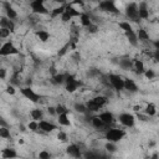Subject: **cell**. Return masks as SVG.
I'll list each match as a JSON object with an SVG mask.
<instances>
[{
  "mask_svg": "<svg viewBox=\"0 0 159 159\" xmlns=\"http://www.w3.org/2000/svg\"><path fill=\"white\" fill-rule=\"evenodd\" d=\"M65 6H66V4L60 5V6L55 7V9H52V10L50 11V16H51V19H56V17L61 16V15L63 14V11H65Z\"/></svg>",
  "mask_w": 159,
  "mask_h": 159,
  "instance_id": "603a6c76",
  "label": "cell"
},
{
  "mask_svg": "<svg viewBox=\"0 0 159 159\" xmlns=\"http://www.w3.org/2000/svg\"><path fill=\"white\" fill-rule=\"evenodd\" d=\"M7 76V71L4 67H0V80H5Z\"/></svg>",
  "mask_w": 159,
  "mask_h": 159,
  "instance_id": "bcb514c9",
  "label": "cell"
},
{
  "mask_svg": "<svg viewBox=\"0 0 159 159\" xmlns=\"http://www.w3.org/2000/svg\"><path fill=\"white\" fill-rule=\"evenodd\" d=\"M98 9H99L101 11L108 12V14H114V15L119 14V10H118V7L116 6L114 0H102V1H99Z\"/></svg>",
  "mask_w": 159,
  "mask_h": 159,
  "instance_id": "277c9868",
  "label": "cell"
},
{
  "mask_svg": "<svg viewBox=\"0 0 159 159\" xmlns=\"http://www.w3.org/2000/svg\"><path fill=\"white\" fill-rule=\"evenodd\" d=\"M80 17V21H81V25L83 26V27H89L92 24H93V21H92V19H91V16L89 15H87V14H84V12H81V15L78 16Z\"/></svg>",
  "mask_w": 159,
  "mask_h": 159,
  "instance_id": "d6986e66",
  "label": "cell"
},
{
  "mask_svg": "<svg viewBox=\"0 0 159 159\" xmlns=\"http://www.w3.org/2000/svg\"><path fill=\"white\" fill-rule=\"evenodd\" d=\"M135 73L137 75H143L144 71H145V67H144V63L140 61V60H137V58H133V67Z\"/></svg>",
  "mask_w": 159,
  "mask_h": 159,
  "instance_id": "ac0fdd59",
  "label": "cell"
},
{
  "mask_svg": "<svg viewBox=\"0 0 159 159\" xmlns=\"http://www.w3.org/2000/svg\"><path fill=\"white\" fill-rule=\"evenodd\" d=\"M71 4H72V5H80V6H83V5H84V1H83V0H72Z\"/></svg>",
  "mask_w": 159,
  "mask_h": 159,
  "instance_id": "c3c4849f",
  "label": "cell"
},
{
  "mask_svg": "<svg viewBox=\"0 0 159 159\" xmlns=\"http://www.w3.org/2000/svg\"><path fill=\"white\" fill-rule=\"evenodd\" d=\"M86 108H87V112H99V107L93 102V99H89V101H87L86 103Z\"/></svg>",
  "mask_w": 159,
  "mask_h": 159,
  "instance_id": "4dcf8cb0",
  "label": "cell"
},
{
  "mask_svg": "<svg viewBox=\"0 0 159 159\" xmlns=\"http://www.w3.org/2000/svg\"><path fill=\"white\" fill-rule=\"evenodd\" d=\"M108 81L111 83V86L113 87L114 91L117 92H120L123 91V87H124V78L119 75H116V73H109L108 75Z\"/></svg>",
  "mask_w": 159,
  "mask_h": 159,
  "instance_id": "5b68a950",
  "label": "cell"
},
{
  "mask_svg": "<svg viewBox=\"0 0 159 159\" xmlns=\"http://www.w3.org/2000/svg\"><path fill=\"white\" fill-rule=\"evenodd\" d=\"M118 120L122 125H124L125 128H132L134 127L135 124V117L132 114V113H128V112H124V113H120L118 116Z\"/></svg>",
  "mask_w": 159,
  "mask_h": 159,
  "instance_id": "9c48e42d",
  "label": "cell"
},
{
  "mask_svg": "<svg viewBox=\"0 0 159 159\" xmlns=\"http://www.w3.org/2000/svg\"><path fill=\"white\" fill-rule=\"evenodd\" d=\"M39 158L40 159H48V158H51V154L47 150H41L39 153Z\"/></svg>",
  "mask_w": 159,
  "mask_h": 159,
  "instance_id": "ee69618b",
  "label": "cell"
},
{
  "mask_svg": "<svg viewBox=\"0 0 159 159\" xmlns=\"http://www.w3.org/2000/svg\"><path fill=\"white\" fill-rule=\"evenodd\" d=\"M30 2V7L31 11L36 15H48L50 11L47 10L46 5H45V0H31Z\"/></svg>",
  "mask_w": 159,
  "mask_h": 159,
  "instance_id": "3957f363",
  "label": "cell"
},
{
  "mask_svg": "<svg viewBox=\"0 0 159 159\" xmlns=\"http://www.w3.org/2000/svg\"><path fill=\"white\" fill-rule=\"evenodd\" d=\"M67 48H70V42L68 43H66L62 48H61V51H58V56H62V55H65L66 53V51H67Z\"/></svg>",
  "mask_w": 159,
  "mask_h": 159,
  "instance_id": "7dc6e473",
  "label": "cell"
},
{
  "mask_svg": "<svg viewBox=\"0 0 159 159\" xmlns=\"http://www.w3.org/2000/svg\"><path fill=\"white\" fill-rule=\"evenodd\" d=\"M30 117L34 119V120H41L42 118H43V112H42V109H40V108H34V109H31V112H30Z\"/></svg>",
  "mask_w": 159,
  "mask_h": 159,
  "instance_id": "d4e9b609",
  "label": "cell"
},
{
  "mask_svg": "<svg viewBox=\"0 0 159 159\" xmlns=\"http://www.w3.org/2000/svg\"><path fill=\"white\" fill-rule=\"evenodd\" d=\"M73 108H75V111H76V112L81 113V114L87 113V108H86V104H84V103H75Z\"/></svg>",
  "mask_w": 159,
  "mask_h": 159,
  "instance_id": "d6a6232c",
  "label": "cell"
},
{
  "mask_svg": "<svg viewBox=\"0 0 159 159\" xmlns=\"http://www.w3.org/2000/svg\"><path fill=\"white\" fill-rule=\"evenodd\" d=\"M135 34H137L138 41L147 42V41H149V40H150V39H149V34H148V32H147V30H145V29H143V27H140L138 31H135Z\"/></svg>",
  "mask_w": 159,
  "mask_h": 159,
  "instance_id": "44dd1931",
  "label": "cell"
},
{
  "mask_svg": "<svg viewBox=\"0 0 159 159\" xmlns=\"http://www.w3.org/2000/svg\"><path fill=\"white\" fill-rule=\"evenodd\" d=\"M1 157L5 159H12L17 157V153L15 152V149H10V148H5L1 152Z\"/></svg>",
  "mask_w": 159,
  "mask_h": 159,
  "instance_id": "484cf974",
  "label": "cell"
},
{
  "mask_svg": "<svg viewBox=\"0 0 159 159\" xmlns=\"http://www.w3.org/2000/svg\"><path fill=\"white\" fill-rule=\"evenodd\" d=\"M35 34H36L37 39H39L41 42H47V41L50 40V37H51L50 32H48V31H46V30H37Z\"/></svg>",
  "mask_w": 159,
  "mask_h": 159,
  "instance_id": "7402d4cb",
  "label": "cell"
},
{
  "mask_svg": "<svg viewBox=\"0 0 159 159\" xmlns=\"http://www.w3.org/2000/svg\"><path fill=\"white\" fill-rule=\"evenodd\" d=\"M125 16L133 22H138L140 20L138 16V4L137 2H129L125 6Z\"/></svg>",
  "mask_w": 159,
  "mask_h": 159,
  "instance_id": "ba28073f",
  "label": "cell"
},
{
  "mask_svg": "<svg viewBox=\"0 0 159 159\" xmlns=\"http://www.w3.org/2000/svg\"><path fill=\"white\" fill-rule=\"evenodd\" d=\"M0 27H5L7 30H10L11 32L15 31V22L14 20H10L7 16H1L0 17Z\"/></svg>",
  "mask_w": 159,
  "mask_h": 159,
  "instance_id": "2e32d148",
  "label": "cell"
},
{
  "mask_svg": "<svg viewBox=\"0 0 159 159\" xmlns=\"http://www.w3.org/2000/svg\"><path fill=\"white\" fill-rule=\"evenodd\" d=\"M89 120H91V124H92L96 129H98V130H99V129H103V128H106V127H108V125H106V124L98 118V116H93V117H91Z\"/></svg>",
  "mask_w": 159,
  "mask_h": 159,
  "instance_id": "ffe728a7",
  "label": "cell"
},
{
  "mask_svg": "<svg viewBox=\"0 0 159 159\" xmlns=\"http://www.w3.org/2000/svg\"><path fill=\"white\" fill-rule=\"evenodd\" d=\"M123 89L128 91L129 93H137V92L139 91L138 84H137L135 81L132 80V78H124V87H123Z\"/></svg>",
  "mask_w": 159,
  "mask_h": 159,
  "instance_id": "5bb4252c",
  "label": "cell"
},
{
  "mask_svg": "<svg viewBox=\"0 0 159 159\" xmlns=\"http://www.w3.org/2000/svg\"><path fill=\"white\" fill-rule=\"evenodd\" d=\"M4 10H5V16H7L10 20H16L17 19V11L12 7V5L9 1H4Z\"/></svg>",
  "mask_w": 159,
  "mask_h": 159,
  "instance_id": "7c38bea8",
  "label": "cell"
},
{
  "mask_svg": "<svg viewBox=\"0 0 159 159\" xmlns=\"http://www.w3.org/2000/svg\"><path fill=\"white\" fill-rule=\"evenodd\" d=\"M0 127H7V122L2 117H0Z\"/></svg>",
  "mask_w": 159,
  "mask_h": 159,
  "instance_id": "f907efd6",
  "label": "cell"
},
{
  "mask_svg": "<svg viewBox=\"0 0 159 159\" xmlns=\"http://www.w3.org/2000/svg\"><path fill=\"white\" fill-rule=\"evenodd\" d=\"M104 148L108 150V152H111V153H113V152H116V143H113V142H107L106 143V145H104Z\"/></svg>",
  "mask_w": 159,
  "mask_h": 159,
  "instance_id": "ab89813d",
  "label": "cell"
},
{
  "mask_svg": "<svg viewBox=\"0 0 159 159\" xmlns=\"http://www.w3.org/2000/svg\"><path fill=\"white\" fill-rule=\"evenodd\" d=\"M27 128H29L31 132H37V130H39V122L32 119L31 122L27 123Z\"/></svg>",
  "mask_w": 159,
  "mask_h": 159,
  "instance_id": "d590c367",
  "label": "cell"
},
{
  "mask_svg": "<svg viewBox=\"0 0 159 159\" xmlns=\"http://www.w3.org/2000/svg\"><path fill=\"white\" fill-rule=\"evenodd\" d=\"M98 116V118L106 124V125H111V124H113V122H114V114L112 113V112H109V111H104V112H101V113H98L97 114Z\"/></svg>",
  "mask_w": 159,
  "mask_h": 159,
  "instance_id": "8fae6325",
  "label": "cell"
},
{
  "mask_svg": "<svg viewBox=\"0 0 159 159\" xmlns=\"http://www.w3.org/2000/svg\"><path fill=\"white\" fill-rule=\"evenodd\" d=\"M144 113L148 116V117H153L157 114V107L154 103H148L144 108Z\"/></svg>",
  "mask_w": 159,
  "mask_h": 159,
  "instance_id": "f546056e",
  "label": "cell"
},
{
  "mask_svg": "<svg viewBox=\"0 0 159 159\" xmlns=\"http://www.w3.org/2000/svg\"><path fill=\"white\" fill-rule=\"evenodd\" d=\"M47 112H48V114H51V116L56 114V109H55V107H48V108H47Z\"/></svg>",
  "mask_w": 159,
  "mask_h": 159,
  "instance_id": "681fc988",
  "label": "cell"
},
{
  "mask_svg": "<svg viewBox=\"0 0 159 159\" xmlns=\"http://www.w3.org/2000/svg\"><path fill=\"white\" fill-rule=\"evenodd\" d=\"M124 36L127 37V40L129 41V43L132 45V46H137L138 45V37H137V34H135V31L134 30H130V31H125L124 32Z\"/></svg>",
  "mask_w": 159,
  "mask_h": 159,
  "instance_id": "e0dca14e",
  "label": "cell"
},
{
  "mask_svg": "<svg viewBox=\"0 0 159 159\" xmlns=\"http://www.w3.org/2000/svg\"><path fill=\"white\" fill-rule=\"evenodd\" d=\"M55 109H56V114H60V113H68V112H70L68 108L65 107L63 104H57V106L55 107Z\"/></svg>",
  "mask_w": 159,
  "mask_h": 159,
  "instance_id": "8d00e7d4",
  "label": "cell"
},
{
  "mask_svg": "<svg viewBox=\"0 0 159 159\" xmlns=\"http://www.w3.org/2000/svg\"><path fill=\"white\" fill-rule=\"evenodd\" d=\"M87 31H88V32H91V34H94V32H97V31H98V26H97L96 24H92L89 27H87Z\"/></svg>",
  "mask_w": 159,
  "mask_h": 159,
  "instance_id": "f6af8a7d",
  "label": "cell"
},
{
  "mask_svg": "<svg viewBox=\"0 0 159 159\" xmlns=\"http://www.w3.org/2000/svg\"><path fill=\"white\" fill-rule=\"evenodd\" d=\"M138 16L142 20H148L149 19V9H148V5H147L145 1H142L138 5Z\"/></svg>",
  "mask_w": 159,
  "mask_h": 159,
  "instance_id": "4fadbf2b",
  "label": "cell"
},
{
  "mask_svg": "<svg viewBox=\"0 0 159 159\" xmlns=\"http://www.w3.org/2000/svg\"><path fill=\"white\" fill-rule=\"evenodd\" d=\"M133 109H134V111H137V112H138V111H139V109H140V106H134V107H133Z\"/></svg>",
  "mask_w": 159,
  "mask_h": 159,
  "instance_id": "db71d44e",
  "label": "cell"
},
{
  "mask_svg": "<svg viewBox=\"0 0 159 159\" xmlns=\"http://www.w3.org/2000/svg\"><path fill=\"white\" fill-rule=\"evenodd\" d=\"M143 75H144L145 78H148V80H153V78H155V76H157V73H155L153 70H145Z\"/></svg>",
  "mask_w": 159,
  "mask_h": 159,
  "instance_id": "f35d334b",
  "label": "cell"
},
{
  "mask_svg": "<svg viewBox=\"0 0 159 159\" xmlns=\"http://www.w3.org/2000/svg\"><path fill=\"white\" fill-rule=\"evenodd\" d=\"M58 116V123L61 124V125H63V127H70L71 125V120H70V118H68V113H60V114H57Z\"/></svg>",
  "mask_w": 159,
  "mask_h": 159,
  "instance_id": "cb8c5ba5",
  "label": "cell"
},
{
  "mask_svg": "<svg viewBox=\"0 0 159 159\" xmlns=\"http://www.w3.org/2000/svg\"><path fill=\"white\" fill-rule=\"evenodd\" d=\"M10 129L7 127H0V137L4 138V139H7L10 138Z\"/></svg>",
  "mask_w": 159,
  "mask_h": 159,
  "instance_id": "e575fe53",
  "label": "cell"
},
{
  "mask_svg": "<svg viewBox=\"0 0 159 159\" xmlns=\"http://www.w3.org/2000/svg\"><path fill=\"white\" fill-rule=\"evenodd\" d=\"M65 11L68 12V14L71 15V17H78V16L81 15V12H80L78 10H76V9L73 7L72 4H66V6H65Z\"/></svg>",
  "mask_w": 159,
  "mask_h": 159,
  "instance_id": "f1b7e54d",
  "label": "cell"
},
{
  "mask_svg": "<svg viewBox=\"0 0 159 159\" xmlns=\"http://www.w3.org/2000/svg\"><path fill=\"white\" fill-rule=\"evenodd\" d=\"M82 81L77 80L73 75H66V80H65V89L68 93H73L76 92L80 87H82Z\"/></svg>",
  "mask_w": 159,
  "mask_h": 159,
  "instance_id": "7a4b0ae2",
  "label": "cell"
},
{
  "mask_svg": "<svg viewBox=\"0 0 159 159\" xmlns=\"http://www.w3.org/2000/svg\"><path fill=\"white\" fill-rule=\"evenodd\" d=\"M57 138H58V140H61V142H67V134L65 133V132H62V130H60L58 133H57Z\"/></svg>",
  "mask_w": 159,
  "mask_h": 159,
  "instance_id": "7bdbcfd3",
  "label": "cell"
},
{
  "mask_svg": "<svg viewBox=\"0 0 159 159\" xmlns=\"http://www.w3.org/2000/svg\"><path fill=\"white\" fill-rule=\"evenodd\" d=\"M11 31L5 29V27H0V39H7L10 36Z\"/></svg>",
  "mask_w": 159,
  "mask_h": 159,
  "instance_id": "74e56055",
  "label": "cell"
},
{
  "mask_svg": "<svg viewBox=\"0 0 159 159\" xmlns=\"http://www.w3.org/2000/svg\"><path fill=\"white\" fill-rule=\"evenodd\" d=\"M27 1H31V0H27Z\"/></svg>",
  "mask_w": 159,
  "mask_h": 159,
  "instance_id": "11a10c76",
  "label": "cell"
},
{
  "mask_svg": "<svg viewBox=\"0 0 159 159\" xmlns=\"http://www.w3.org/2000/svg\"><path fill=\"white\" fill-rule=\"evenodd\" d=\"M71 15L68 14V12H66V11H63V14L61 15V21L62 22H68V21H71Z\"/></svg>",
  "mask_w": 159,
  "mask_h": 159,
  "instance_id": "b9f144b4",
  "label": "cell"
},
{
  "mask_svg": "<svg viewBox=\"0 0 159 159\" xmlns=\"http://www.w3.org/2000/svg\"><path fill=\"white\" fill-rule=\"evenodd\" d=\"M12 55H19L17 47L11 41H6V42L1 43V46H0V56H12Z\"/></svg>",
  "mask_w": 159,
  "mask_h": 159,
  "instance_id": "52a82bcc",
  "label": "cell"
},
{
  "mask_svg": "<svg viewBox=\"0 0 159 159\" xmlns=\"http://www.w3.org/2000/svg\"><path fill=\"white\" fill-rule=\"evenodd\" d=\"M137 117H138V119H140V120H148V118H149V117H148L147 114H145V116H142V114H138Z\"/></svg>",
  "mask_w": 159,
  "mask_h": 159,
  "instance_id": "816d5d0a",
  "label": "cell"
},
{
  "mask_svg": "<svg viewBox=\"0 0 159 159\" xmlns=\"http://www.w3.org/2000/svg\"><path fill=\"white\" fill-rule=\"evenodd\" d=\"M65 80H66V75L65 73H57L52 77V82L56 83V84H62L65 83Z\"/></svg>",
  "mask_w": 159,
  "mask_h": 159,
  "instance_id": "1f68e13d",
  "label": "cell"
},
{
  "mask_svg": "<svg viewBox=\"0 0 159 159\" xmlns=\"http://www.w3.org/2000/svg\"><path fill=\"white\" fill-rule=\"evenodd\" d=\"M118 26L120 27V30H123V32L133 30V27H132V25L129 24V21H120V22L118 24Z\"/></svg>",
  "mask_w": 159,
  "mask_h": 159,
  "instance_id": "836d02e7",
  "label": "cell"
},
{
  "mask_svg": "<svg viewBox=\"0 0 159 159\" xmlns=\"http://www.w3.org/2000/svg\"><path fill=\"white\" fill-rule=\"evenodd\" d=\"M93 102L99 107V108H103L107 103H108V98L106 96H96L94 98H92Z\"/></svg>",
  "mask_w": 159,
  "mask_h": 159,
  "instance_id": "83f0119b",
  "label": "cell"
},
{
  "mask_svg": "<svg viewBox=\"0 0 159 159\" xmlns=\"http://www.w3.org/2000/svg\"><path fill=\"white\" fill-rule=\"evenodd\" d=\"M20 92H21V94H22L26 99H29V101L32 102V103H37V102H40L41 98H42V96L39 94L37 92H35L31 87H22V88L20 89Z\"/></svg>",
  "mask_w": 159,
  "mask_h": 159,
  "instance_id": "8992f818",
  "label": "cell"
},
{
  "mask_svg": "<svg viewBox=\"0 0 159 159\" xmlns=\"http://www.w3.org/2000/svg\"><path fill=\"white\" fill-rule=\"evenodd\" d=\"M5 92H6L7 94H10V96H14V94L16 93V89H15V87H14L12 84H9V86H6Z\"/></svg>",
  "mask_w": 159,
  "mask_h": 159,
  "instance_id": "60d3db41",
  "label": "cell"
},
{
  "mask_svg": "<svg viewBox=\"0 0 159 159\" xmlns=\"http://www.w3.org/2000/svg\"><path fill=\"white\" fill-rule=\"evenodd\" d=\"M119 66H120L122 70L128 71V70H130L133 67V60L132 58H122L119 61Z\"/></svg>",
  "mask_w": 159,
  "mask_h": 159,
  "instance_id": "4316f807",
  "label": "cell"
},
{
  "mask_svg": "<svg viewBox=\"0 0 159 159\" xmlns=\"http://www.w3.org/2000/svg\"><path fill=\"white\" fill-rule=\"evenodd\" d=\"M125 130L123 129H118V128H109L107 129V132L104 133V138L107 139V142H113V143H118L120 142L124 137H125Z\"/></svg>",
  "mask_w": 159,
  "mask_h": 159,
  "instance_id": "6da1fadb",
  "label": "cell"
},
{
  "mask_svg": "<svg viewBox=\"0 0 159 159\" xmlns=\"http://www.w3.org/2000/svg\"><path fill=\"white\" fill-rule=\"evenodd\" d=\"M66 153H67L70 157H73V158H81V157H82L81 149H80V147H78L77 144H70V145H67Z\"/></svg>",
  "mask_w": 159,
  "mask_h": 159,
  "instance_id": "9a60e30c",
  "label": "cell"
},
{
  "mask_svg": "<svg viewBox=\"0 0 159 159\" xmlns=\"http://www.w3.org/2000/svg\"><path fill=\"white\" fill-rule=\"evenodd\" d=\"M55 1H56V2H58L60 5H63V4H66V1H67V0H55Z\"/></svg>",
  "mask_w": 159,
  "mask_h": 159,
  "instance_id": "f5cc1de1",
  "label": "cell"
},
{
  "mask_svg": "<svg viewBox=\"0 0 159 159\" xmlns=\"http://www.w3.org/2000/svg\"><path fill=\"white\" fill-rule=\"evenodd\" d=\"M0 46H1V42H0Z\"/></svg>",
  "mask_w": 159,
  "mask_h": 159,
  "instance_id": "9f6ffc18",
  "label": "cell"
},
{
  "mask_svg": "<svg viewBox=\"0 0 159 159\" xmlns=\"http://www.w3.org/2000/svg\"><path fill=\"white\" fill-rule=\"evenodd\" d=\"M39 129L43 133H51L53 132L55 129H57V125L52 122H48V120H45L43 118L41 120H39Z\"/></svg>",
  "mask_w": 159,
  "mask_h": 159,
  "instance_id": "30bf717a",
  "label": "cell"
}]
</instances>
